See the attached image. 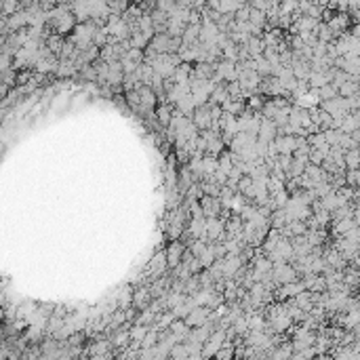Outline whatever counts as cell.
<instances>
[{
	"label": "cell",
	"mask_w": 360,
	"mask_h": 360,
	"mask_svg": "<svg viewBox=\"0 0 360 360\" xmlns=\"http://www.w3.org/2000/svg\"><path fill=\"white\" fill-rule=\"evenodd\" d=\"M183 213L181 211H177L175 215H173V219H171V226H169V236L173 238V240H177L181 234H183Z\"/></svg>",
	"instance_id": "cell-26"
},
{
	"label": "cell",
	"mask_w": 360,
	"mask_h": 360,
	"mask_svg": "<svg viewBox=\"0 0 360 360\" xmlns=\"http://www.w3.org/2000/svg\"><path fill=\"white\" fill-rule=\"evenodd\" d=\"M245 49H247V55H249V59H257V57H261V55H263L266 44H263V40H261V38H249V40H247V44H245Z\"/></svg>",
	"instance_id": "cell-23"
},
{
	"label": "cell",
	"mask_w": 360,
	"mask_h": 360,
	"mask_svg": "<svg viewBox=\"0 0 360 360\" xmlns=\"http://www.w3.org/2000/svg\"><path fill=\"white\" fill-rule=\"evenodd\" d=\"M150 299H152V295H150V289H148V286H141V289L133 291V301H131V305L146 310V307L150 305Z\"/></svg>",
	"instance_id": "cell-22"
},
{
	"label": "cell",
	"mask_w": 360,
	"mask_h": 360,
	"mask_svg": "<svg viewBox=\"0 0 360 360\" xmlns=\"http://www.w3.org/2000/svg\"><path fill=\"white\" fill-rule=\"evenodd\" d=\"M198 34H200V23L198 26H185L183 34H181V44L192 46L198 42Z\"/></svg>",
	"instance_id": "cell-27"
},
{
	"label": "cell",
	"mask_w": 360,
	"mask_h": 360,
	"mask_svg": "<svg viewBox=\"0 0 360 360\" xmlns=\"http://www.w3.org/2000/svg\"><path fill=\"white\" fill-rule=\"evenodd\" d=\"M261 108H263V99L257 97V95H251V99H249V110L253 112V110H261Z\"/></svg>",
	"instance_id": "cell-46"
},
{
	"label": "cell",
	"mask_w": 360,
	"mask_h": 360,
	"mask_svg": "<svg viewBox=\"0 0 360 360\" xmlns=\"http://www.w3.org/2000/svg\"><path fill=\"white\" fill-rule=\"evenodd\" d=\"M276 135H278V129L276 125L272 123V120L268 118H261V123H259V131H257V141H263V143H272L274 139H276Z\"/></svg>",
	"instance_id": "cell-12"
},
{
	"label": "cell",
	"mask_w": 360,
	"mask_h": 360,
	"mask_svg": "<svg viewBox=\"0 0 360 360\" xmlns=\"http://www.w3.org/2000/svg\"><path fill=\"white\" fill-rule=\"evenodd\" d=\"M23 26H28V11H17L15 15L7 17V28L9 30H15V32H19L23 30Z\"/></svg>",
	"instance_id": "cell-24"
},
{
	"label": "cell",
	"mask_w": 360,
	"mask_h": 360,
	"mask_svg": "<svg viewBox=\"0 0 360 360\" xmlns=\"http://www.w3.org/2000/svg\"><path fill=\"white\" fill-rule=\"evenodd\" d=\"M272 148L278 156H293L297 148V137L295 135H276V139L272 141Z\"/></svg>",
	"instance_id": "cell-6"
},
{
	"label": "cell",
	"mask_w": 360,
	"mask_h": 360,
	"mask_svg": "<svg viewBox=\"0 0 360 360\" xmlns=\"http://www.w3.org/2000/svg\"><path fill=\"white\" fill-rule=\"evenodd\" d=\"M245 204H247V198H245L243 194H234L232 200H230V207H228V209H232L234 213H240V209H243Z\"/></svg>",
	"instance_id": "cell-44"
},
{
	"label": "cell",
	"mask_w": 360,
	"mask_h": 360,
	"mask_svg": "<svg viewBox=\"0 0 360 360\" xmlns=\"http://www.w3.org/2000/svg\"><path fill=\"white\" fill-rule=\"evenodd\" d=\"M305 84H307V89H312V91L322 89L324 84H331V70L329 72H312Z\"/></svg>",
	"instance_id": "cell-16"
},
{
	"label": "cell",
	"mask_w": 360,
	"mask_h": 360,
	"mask_svg": "<svg viewBox=\"0 0 360 360\" xmlns=\"http://www.w3.org/2000/svg\"><path fill=\"white\" fill-rule=\"evenodd\" d=\"M270 276H272V280L276 284H289V282L295 280L297 272H295V268L291 263H276V266H272Z\"/></svg>",
	"instance_id": "cell-8"
},
{
	"label": "cell",
	"mask_w": 360,
	"mask_h": 360,
	"mask_svg": "<svg viewBox=\"0 0 360 360\" xmlns=\"http://www.w3.org/2000/svg\"><path fill=\"white\" fill-rule=\"evenodd\" d=\"M173 84H190L192 80V65L190 63H179L175 67V74H173Z\"/></svg>",
	"instance_id": "cell-19"
},
{
	"label": "cell",
	"mask_w": 360,
	"mask_h": 360,
	"mask_svg": "<svg viewBox=\"0 0 360 360\" xmlns=\"http://www.w3.org/2000/svg\"><path fill=\"white\" fill-rule=\"evenodd\" d=\"M335 360H358V350H356V346H344L341 350H337Z\"/></svg>",
	"instance_id": "cell-33"
},
{
	"label": "cell",
	"mask_w": 360,
	"mask_h": 360,
	"mask_svg": "<svg viewBox=\"0 0 360 360\" xmlns=\"http://www.w3.org/2000/svg\"><path fill=\"white\" fill-rule=\"evenodd\" d=\"M0 82H3L5 87H13V84L17 82V74H15L13 67H11V70H7V72L0 74Z\"/></svg>",
	"instance_id": "cell-45"
},
{
	"label": "cell",
	"mask_w": 360,
	"mask_h": 360,
	"mask_svg": "<svg viewBox=\"0 0 360 360\" xmlns=\"http://www.w3.org/2000/svg\"><path fill=\"white\" fill-rule=\"evenodd\" d=\"M166 257H164V253H158V255H154L152 259H150V263H148V268H146V274H150L152 278H160L162 274L166 272Z\"/></svg>",
	"instance_id": "cell-13"
},
{
	"label": "cell",
	"mask_w": 360,
	"mask_h": 360,
	"mask_svg": "<svg viewBox=\"0 0 360 360\" xmlns=\"http://www.w3.org/2000/svg\"><path fill=\"white\" fill-rule=\"evenodd\" d=\"M358 127H360L358 112H352V114L344 116V120H341V125H339V131L344 135H352V133H358Z\"/></svg>",
	"instance_id": "cell-17"
},
{
	"label": "cell",
	"mask_w": 360,
	"mask_h": 360,
	"mask_svg": "<svg viewBox=\"0 0 360 360\" xmlns=\"http://www.w3.org/2000/svg\"><path fill=\"white\" fill-rule=\"evenodd\" d=\"M198 261H200V266H202V268H211V266L215 263V255H213V245H211V243L207 245L204 253L198 257Z\"/></svg>",
	"instance_id": "cell-38"
},
{
	"label": "cell",
	"mask_w": 360,
	"mask_h": 360,
	"mask_svg": "<svg viewBox=\"0 0 360 360\" xmlns=\"http://www.w3.org/2000/svg\"><path fill=\"white\" fill-rule=\"evenodd\" d=\"M356 228V215L352 217V219H339L337 224H335V232L339 234V236H344V234H348L350 230H354Z\"/></svg>",
	"instance_id": "cell-34"
},
{
	"label": "cell",
	"mask_w": 360,
	"mask_h": 360,
	"mask_svg": "<svg viewBox=\"0 0 360 360\" xmlns=\"http://www.w3.org/2000/svg\"><path fill=\"white\" fill-rule=\"evenodd\" d=\"M337 95L344 97V99L358 95V78H350V80H346L344 84H341V87H337Z\"/></svg>",
	"instance_id": "cell-28"
},
{
	"label": "cell",
	"mask_w": 360,
	"mask_h": 360,
	"mask_svg": "<svg viewBox=\"0 0 360 360\" xmlns=\"http://www.w3.org/2000/svg\"><path fill=\"white\" fill-rule=\"evenodd\" d=\"M46 17L51 19V23H53V28H55L59 34L70 32V30H74V26H76L74 15H72V11L67 9V7H57L55 11H51Z\"/></svg>",
	"instance_id": "cell-3"
},
{
	"label": "cell",
	"mask_w": 360,
	"mask_h": 360,
	"mask_svg": "<svg viewBox=\"0 0 360 360\" xmlns=\"http://www.w3.org/2000/svg\"><path fill=\"white\" fill-rule=\"evenodd\" d=\"M187 232L194 240H207L204 238V217H192L190 226H187Z\"/></svg>",
	"instance_id": "cell-25"
},
{
	"label": "cell",
	"mask_w": 360,
	"mask_h": 360,
	"mask_svg": "<svg viewBox=\"0 0 360 360\" xmlns=\"http://www.w3.org/2000/svg\"><path fill=\"white\" fill-rule=\"evenodd\" d=\"M148 335V327H141V324H135L133 329H129V337H131V344L135 348H139V344L143 341V337Z\"/></svg>",
	"instance_id": "cell-31"
},
{
	"label": "cell",
	"mask_w": 360,
	"mask_h": 360,
	"mask_svg": "<svg viewBox=\"0 0 360 360\" xmlns=\"http://www.w3.org/2000/svg\"><path fill=\"white\" fill-rule=\"evenodd\" d=\"M55 74H57L59 78L74 76V74H76V63H74V61H70V59H61V61L57 63V70H55Z\"/></svg>",
	"instance_id": "cell-30"
},
{
	"label": "cell",
	"mask_w": 360,
	"mask_h": 360,
	"mask_svg": "<svg viewBox=\"0 0 360 360\" xmlns=\"http://www.w3.org/2000/svg\"><path fill=\"white\" fill-rule=\"evenodd\" d=\"M158 346V335L154 333V331H148V335L143 337V341L139 344L141 350H152V348H156Z\"/></svg>",
	"instance_id": "cell-41"
},
{
	"label": "cell",
	"mask_w": 360,
	"mask_h": 360,
	"mask_svg": "<svg viewBox=\"0 0 360 360\" xmlns=\"http://www.w3.org/2000/svg\"><path fill=\"white\" fill-rule=\"evenodd\" d=\"M247 327H249V331H263L266 329V318L261 314H251L247 318Z\"/></svg>",
	"instance_id": "cell-35"
},
{
	"label": "cell",
	"mask_w": 360,
	"mask_h": 360,
	"mask_svg": "<svg viewBox=\"0 0 360 360\" xmlns=\"http://www.w3.org/2000/svg\"><path fill=\"white\" fill-rule=\"evenodd\" d=\"M194 110H196V106H194L192 95L181 97V99L177 101V104H175V112H179V114L185 116V118H192V116H194Z\"/></svg>",
	"instance_id": "cell-21"
},
{
	"label": "cell",
	"mask_w": 360,
	"mask_h": 360,
	"mask_svg": "<svg viewBox=\"0 0 360 360\" xmlns=\"http://www.w3.org/2000/svg\"><path fill=\"white\" fill-rule=\"evenodd\" d=\"M146 63H150V67L156 76H160L162 80H169V78H173L175 67L181 63V59L177 57V53L175 55H156V57L148 59Z\"/></svg>",
	"instance_id": "cell-1"
},
{
	"label": "cell",
	"mask_w": 360,
	"mask_h": 360,
	"mask_svg": "<svg viewBox=\"0 0 360 360\" xmlns=\"http://www.w3.org/2000/svg\"><path fill=\"white\" fill-rule=\"evenodd\" d=\"M226 236V221L219 217H211L204 219V238L211 240V243H221Z\"/></svg>",
	"instance_id": "cell-4"
},
{
	"label": "cell",
	"mask_w": 360,
	"mask_h": 360,
	"mask_svg": "<svg viewBox=\"0 0 360 360\" xmlns=\"http://www.w3.org/2000/svg\"><path fill=\"white\" fill-rule=\"evenodd\" d=\"M266 21H268V19H266V13L251 9V13H249V23H251V26H255V28H261V30H263Z\"/></svg>",
	"instance_id": "cell-39"
},
{
	"label": "cell",
	"mask_w": 360,
	"mask_h": 360,
	"mask_svg": "<svg viewBox=\"0 0 360 360\" xmlns=\"http://www.w3.org/2000/svg\"><path fill=\"white\" fill-rule=\"evenodd\" d=\"M97 23L95 21H84V23H76L74 30H72V36H70V42L78 49V51H84L93 44V36L97 32Z\"/></svg>",
	"instance_id": "cell-2"
},
{
	"label": "cell",
	"mask_w": 360,
	"mask_h": 360,
	"mask_svg": "<svg viewBox=\"0 0 360 360\" xmlns=\"http://www.w3.org/2000/svg\"><path fill=\"white\" fill-rule=\"evenodd\" d=\"M243 360H259V358H255V356H249V358H243Z\"/></svg>",
	"instance_id": "cell-48"
},
{
	"label": "cell",
	"mask_w": 360,
	"mask_h": 360,
	"mask_svg": "<svg viewBox=\"0 0 360 360\" xmlns=\"http://www.w3.org/2000/svg\"><path fill=\"white\" fill-rule=\"evenodd\" d=\"M219 28L215 21H209V19H202L200 23V34H198V40L202 46H215L217 38H219Z\"/></svg>",
	"instance_id": "cell-7"
},
{
	"label": "cell",
	"mask_w": 360,
	"mask_h": 360,
	"mask_svg": "<svg viewBox=\"0 0 360 360\" xmlns=\"http://www.w3.org/2000/svg\"><path fill=\"white\" fill-rule=\"evenodd\" d=\"M291 303H293L295 307H299L301 312H312V307H314V295L312 293H307V291H303V293H299L297 297L291 299Z\"/></svg>",
	"instance_id": "cell-20"
},
{
	"label": "cell",
	"mask_w": 360,
	"mask_h": 360,
	"mask_svg": "<svg viewBox=\"0 0 360 360\" xmlns=\"http://www.w3.org/2000/svg\"><path fill=\"white\" fill-rule=\"evenodd\" d=\"M108 350H110V341H95V344L89 348V354L91 356H99V354H108Z\"/></svg>",
	"instance_id": "cell-43"
},
{
	"label": "cell",
	"mask_w": 360,
	"mask_h": 360,
	"mask_svg": "<svg viewBox=\"0 0 360 360\" xmlns=\"http://www.w3.org/2000/svg\"><path fill=\"white\" fill-rule=\"evenodd\" d=\"M11 67H13V65H11V57L0 53V74L7 72V70H11Z\"/></svg>",
	"instance_id": "cell-47"
},
{
	"label": "cell",
	"mask_w": 360,
	"mask_h": 360,
	"mask_svg": "<svg viewBox=\"0 0 360 360\" xmlns=\"http://www.w3.org/2000/svg\"><path fill=\"white\" fill-rule=\"evenodd\" d=\"M303 291H305L303 282L293 280V282H289V284H282V286H280L278 297H282V299H293V297H297L299 293H303Z\"/></svg>",
	"instance_id": "cell-18"
},
{
	"label": "cell",
	"mask_w": 360,
	"mask_h": 360,
	"mask_svg": "<svg viewBox=\"0 0 360 360\" xmlns=\"http://www.w3.org/2000/svg\"><path fill=\"white\" fill-rule=\"evenodd\" d=\"M209 314H211V312L207 310V307L198 305V307H194V310L183 318V322H185L190 329H198V327H204V324H209Z\"/></svg>",
	"instance_id": "cell-9"
},
{
	"label": "cell",
	"mask_w": 360,
	"mask_h": 360,
	"mask_svg": "<svg viewBox=\"0 0 360 360\" xmlns=\"http://www.w3.org/2000/svg\"><path fill=\"white\" fill-rule=\"evenodd\" d=\"M192 123L198 131H209L211 129V112H209V104L202 106V108H196L194 110V116H192Z\"/></svg>",
	"instance_id": "cell-14"
},
{
	"label": "cell",
	"mask_w": 360,
	"mask_h": 360,
	"mask_svg": "<svg viewBox=\"0 0 360 360\" xmlns=\"http://www.w3.org/2000/svg\"><path fill=\"white\" fill-rule=\"evenodd\" d=\"M112 346H116V348H127L129 344H131V337H129V331H116L114 333V337H112V341H110Z\"/></svg>",
	"instance_id": "cell-36"
},
{
	"label": "cell",
	"mask_w": 360,
	"mask_h": 360,
	"mask_svg": "<svg viewBox=\"0 0 360 360\" xmlns=\"http://www.w3.org/2000/svg\"><path fill=\"white\" fill-rule=\"evenodd\" d=\"M255 141H257V137L255 135H247V133H238L234 139L228 143L230 146V152L232 154H236V156H240L247 148H253L255 146Z\"/></svg>",
	"instance_id": "cell-10"
},
{
	"label": "cell",
	"mask_w": 360,
	"mask_h": 360,
	"mask_svg": "<svg viewBox=\"0 0 360 360\" xmlns=\"http://www.w3.org/2000/svg\"><path fill=\"white\" fill-rule=\"evenodd\" d=\"M183 253H185V247L179 243V240H173V243H171L166 247V251H164L166 266L169 268H177L181 263V259H183Z\"/></svg>",
	"instance_id": "cell-11"
},
{
	"label": "cell",
	"mask_w": 360,
	"mask_h": 360,
	"mask_svg": "<svg viewBox=\"0 0 360 360\" xmlns=\"http://www.w3.org/2000/svg\"><path fill=\"white\" fill-rule=\"evenodd\" d=\"M226 344V331H215V333H211V337L204 341L202 344V348H200V354H202V358H215V354L221 350V346Z\"/></svg>",
	"instance_id": "cell-5"
},
{
	"label": "cell",
	"mask_w": 360,
	"mask_h": 360,
	"mask_svg": "<svg viewBox=\"0 0 360 360\" xmlns=\"http://www.w3.org/2000/svg\"><path fill=\"white\" fill-rule=\"evenodd\" d=\"M207 240H192V245H190V255L194 257V259H198V257L204 253V249H207Z\"/></svg>",
	"instance_id": "cell-42"
},
{
	"label": "cell",
	"mask_w": 360,
	"mask_h": 360,
	"mask_svg": "<svg viewBox=\"0 0 360 360\" xmlns=\"http://www.w3.org/2000/svg\"><path fill=\"white\" fill-rule=\"evenodd\" d=\"M156 116H158V123H160L162 127H169L171 116H173V108H171L169 104H162V106L156 108Z\"/></svg>",
	"instance_id": "cell-32"
},
{
	"label": "cell",
	"mask_w": 360,
	"mask_h": 360,
	"mask_svg": "<svg viewBox=\"0 0 360 360\" xmlns=\"http://www.w3.org/2000/svg\"><path fill=\"white\" fill-rule=\"evenodd\" d=\"M0 11H3V5H0Z\"/></svg>",
	"instance_id": "cell-49"
},
{
	"label": "cell",
	"mask_w": 360,
	"mask_h": 360,
	"mask_svg": "<svg viewBox=\"0 0 360 360\" xmlns=\"http://www.w3.org/2000/svg\"><path fill=\"white\" fill-rule=\"evenodd\" d=\"M344 164L348 171H358V148L356 150H348L344 154Z\"/></svg>",
	"instance_id": "cell-37"
},
{
	"label": "cell",
	"mask_w": 360,
	"mask_h": 360,
	"mask_svg": "<svg viewBox=\"0 0 360 360\" xmlns=\"http://www.w3.org/2000/svg\"><path fill=\"white\" fill-rule=\"evenodd\" d=\"M202 179H211L215 175V171H217V158L215 156H202Z\"/></svg>",
	"instance_id": "cell-29"
},
{
	"label": "cell",
	"mask_w": 360,
	"mask_h": 360,
	"mask_svg": "<svg viewBox=\"0 0 360 360\" xmlns=\"http://www.w3.org/2000/svg\"><path fill=\"white\" fill-rule=\"evenodd\" d=\"M316 95H318V99H320V101H329V99L339 97V95H337V89L333 87V84H324L322 89H318V91H316Z\"/></svg>",
	"instance_id": "cell-40"
},
{
	"label": "cell",
	"mask_w": 360,
	"mask_h": 360,
	"mask_svg": "<svg viewBox=\"0 0 360 360\" xmlns=\"http://www.w3.org/2000/svg\"><path fill=\"white\" fill-rule=\"evenodd\" d=\"M200 211H202V217L204 219H211V217H219L221 213V204L217 198H209V196H204L200 202Z\"/></svg>",
	"instance_id": "cell-15"
}]
</instances>
